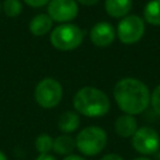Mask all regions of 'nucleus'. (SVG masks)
<instances>
[{
  "mask_svg": "<svg viewBox=\"0 0 160 160\" xmlns=\"http://www.w3.org/2000/svg\"><path fill=\"white\" fill-rule=\"evenodd\" d=\"M114 99L125 114L138 115L149 106L150 92L142 81L134 78H125L115 84Z\"/></svg>",
  "mask_w": 160,
  "mask_h": 160,
  "instance_id": "nucleus-1",
  "label": "nucleus"
},
{
  "mask_svg": "<svg viewBox=\"0 0 160 160\" xmlns=\"http://www.w3.org/2000/svg\"><path fill=\"white\" fill-rule=\"evenodd\" d=\"M78 114L88 118H100L108 114L110 101L108 95L94 86H84L76 91L72 99Z\"/></svg>",
  "mask_w": 160,
  "mask_h": 160,
  "instance_id": "nucleus-2",
  "label": "nucleus"
},
{
  "mask_svg": "<svg viewBox=\"0 0 160 160\" xmlns=\"http://www.w3.org/2000/svg\"><path fill=\"white\" fill-rule=\"evenodd\" d=\"M76 148L86 156H95L104 150L108 142V135L99 126H86L75 138Z\"/></svg>",
  "mask_w": 160,
  "mask_h": 160,
  "instance_id": "nucleus-3",
  "label": "nucleus"
},
{
  "mask_svg": "<svg viewBox=\"0 0 160 160\" xmlns=\"http://www.w3.org/2000/svg\"><path fill=\"white\" fill-rule=\"evenodd\" d=\"M84 40V31L75 24H60L50 35L51 45L60 51H70L81 45Z\"/></svg>",
  "mask_w": 160,
  "mask_h": 160,
  "instance_id": "nucleus-4",
  "label": "nucleus"
},
{
  "mask_svg": "<svg viewBox=\"0 0 160 160\" xmlns=\"http://www.w3.org/2000/svg\"><path fill=\"white\" fill-rule=\"evenodd\" d=\"M62 99V86L52 78H45L35 88V100L44 109L55 108Z\"/></svg>",
  "mask_w": 160,
  "mask_h": 160,
  "instance_id": "nucleus-5",
  "label": "nucleus"
},
{
  "mask_svg": "<svg viewBox=\"0 0 160 160\" xmlns=\"http://www.w3.org/2000/svg\"><path fill=\"white\" fill-rule=\"evenodd\" d=\"M145 32L144 20L138 15H126L118 24L116 35L122 44L138 42Z\"/></svg>",
  "mask_w": 160,
  "mask_h": 160,
  "instance_id": "nucleus-6",
  "label": "nucleus"
},
{
  "mask_svg": "<svg viewBox=\"0 0 160 160\" xmlns=\"http://www.w3.org/2000/svg\"><path fill=\"white\" fill-rule=\"evenodd\" d=\"M132 148L142 154V155H151L155 154L160 148V138L155 129L144 126L136 130V132L131 136Z\"/></svg>",
  "mask_w": 160,
  "mask_h": 160,
  "instance_id": "nucleus-7",
  "label": "nucleus"
},
{
  "mask_svg": "<svg viewBox=\"0 0 160 160\" xmlns=\"http://www.w3.org/2000/svg\"><path fill=\"white\" fill-rule=\"evenodd\" d=\"M79 6L75 0H50L48 4V15L52 21L66 24L76 18Z\"/></svg>",
  "mask_w": 160,
  "mask_h": 160,
  "instance_id": "nucleus-8",
  "label": "nucleus"
},
{
  "mask_svg": "<svg viewBox=\"0 0 160 160\" xmlns=\"http://www.w3.org/2000/svg\"><path fill=\"white\" fill-rule=\"evenodd\" d=\"M115 29L106 21L96 22L90 30V40L98 48H106L115 39Z\"/></svg>",
  "mask_w": 160,
  "mask_h": 160,
  "instance_id": "nucleus-9",
  "label": "nucleus"
},
{
  "mask_svg": "<svg viewBox=\"0 0 160 160\" xmlns=\"http://www.w3.org/2000/svg\"><path fill=\"white\" fill-rule=\"evenodd\" d=\"M138 130V121L134 115H120L115 121V131L120 138H131Z\"/></svg>",
  "mask_w": 160,
  "mask_h": 160,
  "instance_id": "nucleus-10",
  "label": "nucleus"
},
{
  "mask_svg": "<svg viewBox=\"0 0 160 160\" xmlns=\"http://www.w3.org/2000/svg\"><path fill=\"white\" fill-rule=\"evenodd\" d=\"M52 28V20L48 14H38L29 22V30L34 36H42Z\"/></svg>",
  "mask_w": 160,
  "mask_h": 160,
  "instance_id": "nucleus-11",
  "label": "nucleus"
},
{
  "mask_svg": "<svg viewBox=\"0 0 160 160\" xmlns=\"http://www.w3.org/2000/svg\"><path fill=\"white\" fill-rule=\"evenodd\" d=\"M132 0H105V10L111 18H124L129 14Z\"/></svg>",
  "mask_w": 160,
  "mask_h": 160,
  "instance_id": "nucleus-12",
  "label": "nucleus"
},
{
  "mask_svg": "<svg viewBox=\"0 0 160 160\" xmlns=\"http://www.w3.org/2000/svg\"><path fill=\"white\" fill-rule=\"evenodd\" d=\"M80 125V118L76 111H65L61 114L58 121V128L64 134L75 131Z\"/></svg>",
  "mask_w": 160,
  "mask_h": 160,
  "instance_id": "nucleus-13",
  "label": "nucleus"
},
{
  "mask_svg": "<svg viewBox=\"0 0 160 160\" xmlns=\"http://www.w3.org/2000/svg\"><path fill=\"white\" fill-rule=\"evenodd\" d=\"M76 148V142H75V139L71 138L70 135H60L58 136L55 140H54V144H52V150L56 152V154H60V155H70L74 149Z\"/></svg>",
  "mask_w": 160,
  "mask_h": 160,
  "instance_id": "nucleus-14",
  "label": "nucleus"
},
{
  "mask_svg": "<svg viewBox=\"0 0 160 160\" xmlns=\"http://www.w3.org/2000/svg\"><path fill=\"white\" fill-rule=\"evenodd\" d=\"M144 18L151 25H160V0H150L145 5Z\"/></svg>",
  "mask_w": 160,
  "mask_h": 160,
  "instance_id": "nucleus-15",
  "label": "nucleus"
},
{
  "mask_svg": "<svg viewBox=\"0 0 160 160\" xmlns=\"http://www.w3.org/2000/svg\"><path fill=\"white\" fill-rule=\"evenodd\" d=\"M54 140L48 134H40L35 139V149L39 154H49V151L52 149Z\"/></svg>",
  "mask_w": 160,
  "mask_h": 160,
  "instance_id": "nucleus-16",
  "label": "nucleus"
},
{
  "mask_svg": "<svg viewBox=\"0 0 160 160\" xmlns=\"http://www.w3.org/2000/svg\"><path fill=\"white\" fill-rule=\"evenodd\" d=\"M2 10L6 16L9 18H16L20 15L22 10V5L20 0H5L2 2Z\"/></svg>",
  "mask_w": 160,
  "mask_h": 160,
  "instance_id": "nucleus-17",
  "label": "nucleus"
},
{
  "mask_svg": "<svg viewBox=\"0 0 160 160\" xmlns=\"http://www.w3.org/2000/svg\"><path fill=\"white\" fill-rule=\"evenodd\" d=\"M150 102H151V106L155 110V112L160 115V84L151 92V95H150Z\"/></svg>",
  "mask_w": 160,
  "mask_h": 160,
  "instance_id": "nucleus-18",
  "label": "nucleus"
},
{
  "mask_svg": "<svg viewBox=\"0 0 160 160\" xmlns=\"http://www.w3.org/2000/svg\"><path fill=\"white\" fill-rule=\"evenodd\" d=\"M25 4H28L29 6L32 8H41L44 5H48L50 2V0H22Z\"/></svg>",
  "mask_w": 160,
  "mask_h": 160,
  "instance_id": "nucleus-19",
  "label": "nucleus"
},
{
  "mask_svg": "<svg viewBox=\"0 0 160 160\" xmlns=\"http://www.w3.org/2000/svg\"><path fill=\"white\" fill-rule=\"evenodd\" d=\"M100 160H124V159L118 154H106Z\"/></svg>",
  "mask_w": 160,
  "mask_h": 160,
  "instance_id": "nucleus-20",
  "label": "nucleus"
},
{
  "mask_svg": "<svg viewBox=\"0 0 160 160\" xmlns=\"http://www.w3.org/2000/svg\"><path fill=\"white\" fill-rule=\"evenodd\" d=\"M35 160H56V159L50 154H40Z\"/></svg>",
  "mask_w": 160,
  "mask_h": 160,
  "instance_id": "nucleus-21",
  "label": "nucleus"
},
{
  "mask_svg": "<svg viewBox=\"0 0 160 160\" xmlns=\"http://www.w3.org/2000/svg\"><path fill=\"white\" fill-rule=\"evenodd\" d=\"M75 1L82 4V5H88V6H91V5H95L96 2H99V0H75Z\"/></svg>",
  "mask_w": 160,
  "mask_h": 160,
  "instance_id": "nucleus-22",
  "label": "nucleus"
},
{
  "mask_svg": "<svg viewBox=\"0 0 160 160\" xmlns=\"http://www.w3.org/2000/svg\"><path fill=\"white\" fill-rule=\"evenodd\" d=\"M62 160H86V159H84V158H81V156H79V155H74V154H70V155L65 156Z\"/></svg>",
  "mask_w": 160,
  "mask_h": 160,
  "instance_id": "nucleus-23",
  "label": "nucleus"
},
{
  "mask_svg": "<svg viewBox=\"0 0 160 160\" xmlns=\"http://www.w3.org/2000/svg\"><path fill=\"white\" fill-rule=\"evenodd\" d=\"M0 160H8V158H6V155L2 152V151H0Z\"/></svg>",
  "mask_w": 160,
  "mask_h": 160,
  "instance_id": "nucleus-24",
  "label": "nucleus"
},
{
  "mask_svg": "<svg viewBox=\"0 0 160 160\" xmlns=\"http://www.w3.org/2000/svg\"><path fill=\"white\" fill-rule=\"evenodd\" d=\"M134 160H150V159H148V158H145V156H141V158H136V159H134Z\"/></svg>",
  "mask_w": 160,
  "mask_h": 160,
  "instance_id": "nucleus-25",
  "label": "nucleus"
},
{
  "mask_svg": "<svg viewBox=\"0 0 160 160\" xmlns=\"http://www.w3.org/2000/svg\"><path fill=\"white\" fill-rule=\"evenodd\" d=\"M158 158H159V160H160V151H159V154H158Z\"/></svg>",
  "mask_w": 160,
  "mask_h": 160,
  "instance_id": "nucleus-26",
  "label": "nucleus"
},
{
  "mask_svg": "<svg viewBox=\"0 0 160 160\" xmlns=\"http://www.w3.org/2000/svg\"><path fill=\"white\" fill-rule=\"evenodd\" d=\"M0 11H1V5H0Z\"/></svg>",
  "mask_w": 160,
  "mask_h": 160,
  "instance_id": "nucleus-27",
  "label": "nucleus"
}]
</instances>
